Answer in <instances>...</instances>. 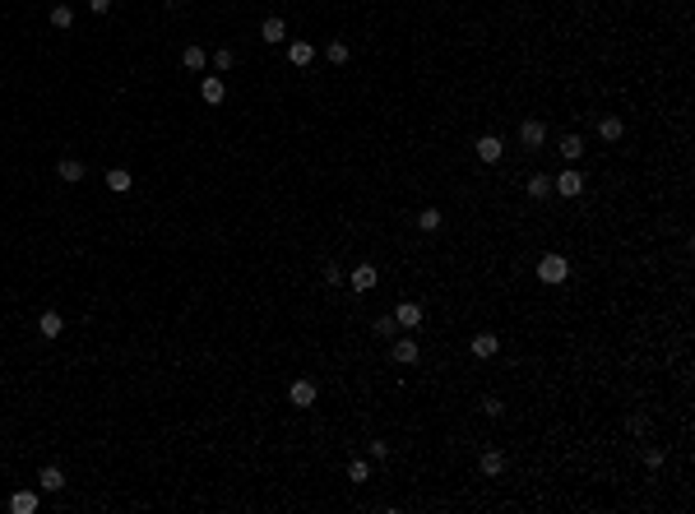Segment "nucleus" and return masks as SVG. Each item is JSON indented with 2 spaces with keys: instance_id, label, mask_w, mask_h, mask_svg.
Wrapping results in <instances>:
<instances>
[{
  "instance_id": "obj_1",
  "label": "nucleus",
  "mask_w": 695,
  "mask_h": 514,
  "mask_svg": "<svg viewBox=\"0 0 695 514\" xmlns=\"http://www.w3.org/2000/svg\"><path fill=\"white\" fill-rule=\"evenodd\" d=\"M538 278L547 283V287L566 283V278H571V260H566V255H556V250H552V255H542V260H538Z\"/></svg>"
},
{
  "instance_id": "obj_2",
  "label": "nucleus",
  "mask_w": 695,
  "mask_h": 514,
  "mask_svg": "<svg viewBox=\"0 0 695 514\" xmlns=\"http://www.w3.org/2000/svg\"><path fill=\"white\" fill-rule=\"evenodd\" d=\"M552 190L561 195V200H580L584 195V171H561V176H552Z\"/></svg>"
},
{
  "instance_id": "obj_3",
  "label": "nucleus",
  "mask_w": 695,
  "mask_h": 514,
  "mask_svg": "<svg viewBox=\"0 0 695 514\" xmlns=\"http://www.w3.org/2000/svg\"><path fill=\"white\" fill-rule=\"evenodd\" d=\"M315 394H320L315 380H293V385H288V403L293 408H315Z\"/></svg>"
},
{
  "instance_id": "obj_4",
  "label": "nucleus",
  "mask_w": 695,
  "mask_h": 514,
  "mask_svg": "<svg viewBox=\"0 0 695 514\" xmlns=\"http://www.w3.org/2000/svg\"><path fill=\"white\" fill-rule=\"evenodd\" d=\"M389 357L399 361V366H417V357H422V348H417V339L408 334V339H394V348H389Z\"/></svg>"
},
{
  "instance_id": "obj_5",
  "label": "nucleus",
  "mask_w": 695,
  "mask_h": 514,
  "mask_svg": "<svg viewBox=\"0 0 695 514\" xmlns=\"http://www.w3.org/2000/svg\"><path fill=\"white\" fill-rule=\"evenodd\" d=\"M376 283H380V274H376V265H371V260H362V265L353 269V292H357V296H367L371 287H376Z\"/></svg>"
},
{
  "instance_id": "obj_6",
  "label": "nucleus",
  "mask_w": 695,
  "mask_h": 514,
  "mask_svg": "<svg viewBox=\"0 0 695 514\" xmlns=\"http://www.w3.org/2000/svg\"><path fill=\"white\" fill-rule=\"evenodd\" d=\"M394 325H399L403 334H413V329L422 325V306H417V301H399V311H394Z\"/></svg>"
},
{
  "instance_id": "obj_7",
  "label": "nucleus",
  "mask_w": 695,
  "mask_h": 514,
  "mask_svg": "<svg viewBox=\"0 0 695 514\" xmlns=\"http://www.w3.org/2000/svg\"><path fill=\"white\" fill-rule=\"evenodd\" d=\"M37 334H42V339H61L65 334V315L61 311H42L37 315Z\"/></svg>"
},
{
  "instance_id": "obj_8",
  "label": "nucleus",
  "mask_w": 695,
  "mask_h": 514,
  "mask_svg": "<svg viewBox=\"0 0 695 514\" xmlns=\"http://www.w3.org/2000/svg\"><path fill=\"white\" fill-rule=\"evenodd\" d=\"M260 42H269V47H278V42H288V23H283V19H264V23H260Z\"/></svg>"
},
{
  "instance_id": "obj_9",
  "label": "nucleus",
  "mask_w": 695,
  "mask_h": 514,
  "mask_svg": "<svg viewBox=\"0 0 695 514\" xmlns=\"http://www.w3.org/2000/svg\"><path fill=\"white\" fill-rule=\"evenodd\" d=\"M200 97L209 102V107H218V102L228 97V84H223L218 75H204V84H200Z\"/></svg>"
},
{
  "instance_id": "obj_10",
  "label": "nucleus",
  "mask_w": 695,
  "mask_h": 514,
  "mask_svg": "<svg viewBox=\"0 0 695 514\" xmlns=\"http://www.w3.org/2000/svg\"><path fill=\"white\" fill-rule=\"evenodd\" d=\"M288 61H293L297 70H306V65L315 61V47H311L306 37H297V42H288Z\"/></svg>"
},
{
  "instance_id": "obj_11",
  "label": "nucleus",
  "mask_w": 695,
  "mask_h": 514,
  "mask_svg": "<svg viewBox=\"0 0 695 514\" xmlns=\"http://www.w3.org/2000/svg\"><path fill=\"white\" fill-rule=\"evenodd\" d=\"M519 140H524V149H542V144H547V125H542V121H524V125H519Z\"/></svg>"
},
{
  "instance_id": "obj_12",
  "label": "nucleus",
  "mask_w": 695,
  "mask_h": 514,
  "mask_svg": "<svg viewBox=\"0 0 695 514\" xmlns=\"http://www.w3.org/2000/svg\"><path fill=\"white\" fill-rule=\"evenodd\" d=\"M468 352H473V357H496V352H501V339H496V334H473Z\"/></svg>"
},
{
  "instance_id": "obj_13",
  "label": "nucleus",
  "mask_w": 695,
  "mask_h": 514,
  "mask_svg": "<svg viewBox=\"0 0 695 514\" xmlns=\"http://www.w3.org/2000/svg\"><path fill=\"white\" fill-rule=\"evenodd\" d=\"M478 468L487 473V477H501V473H506V454H501V450H482L478 454Z\"/></svg>"
},
{
  "instance_id": "obj_14",
  "label": "nucleus",
  "mask_w": 695,
  "mask_h": 514,
  "mask_svg": "<svg viewBox=\"0 0 695 514\" xmlns=\"http://www.w3.org/2000/svg\"><path fill=\"white\" fill-rule=\"evenodd\" d=\"M56 176L70 181V186H79V181H84V162H79V158H61V162H56Z\"/></svg>"
},
{
  "instance_id": "obj_15",
  "label": "nucleus",
  "mask_w": 695,
  "mask_h": 514,
  "mask_svg": "<svg viewBox=\"0 0 695 514\" xmlns=\"http://www.w3.org/2000/svg\"><path fill=\"white\" fill-rule=\"evenodd\" d=\"M37 486H42V491H65V473L56 464H46L42 473H37Z\"/></svg>"
},
{
  "instance_id": "obj_16",
  "label": "nucleus",
  "mask_w": 695,
  "mask_h": 514,
  "mask_svg": "<svg viewBox=\"0 0 695 514\" xmlns=\"http://www.w3.org/2000/svg\"><path fill=\"white\" fill-rule=\"evenodd\" d=\"M501 153H506V144L496 140V135H482V140H478V158H482V162H501Z\"/></svg>"
},
{
  "instance_id": "obj_17",
  "label": "nucleus",
  "mask_w": 695,
  "mask_h": 514,
  "mask_svg": "<svg viewBox=\"0 0 695 514\" xmlns=\"http://www.w3.org/2000/svg\"><path fill=\"white\" fill-rule=\"evenodd\" d=\"M524 190H528V200H547V195H552V176H547V171H533Z\"/></svg>"
},
{
  "instance_id": "obj_18",
  "label": "nucleus",
  "mask_w": 695,
  "mask_h": 514,
  "mask_svg": "<svg viewBox=\"0 0 695 514\" xmlns=\"http://www.w3.org/2000/svg\"><path fill=\"white\" fill-rule=\"evenodd\" d=\"M621 135H626V125H621V116H602V121H598V140L617 144Z\"/></svg>"
},
{
  "instance_id": "obj_19",
  "label": "nucleus",
  "mask_w": 695,
  "mask_h": 514,
  "mask_svg": "<svg viewBox=\"0 0 695 514\" xmlns=\"http://www.w3.org/2000/svg\"><path fill=\"white\" fill-rule=\"evenodd\" d=\"M556 153L566 158V162H580V158H584V140H580V135H566V140L556 144Z\"/></svg>"
},
{
  "instance_id": "obj_20",
  "label": "nucleus",
  "mask_w": 695,
  "mask_h": 514,
  "mask_svg": "<svg viewBox=\"0 0 695 514\" xmlns=\"http://www.w3.org/2000/svg\"><path fill=\"white\" fill-rule=\"evenodd\" d=\"M10 510H15V514H33V510H37V491H15V496H10Z\"/></svg>"
},
{
  "instance_id": "obj_21",
  "label": "nucleus",
  "mask_w": 695,
  "mask_h": 514,
  "mask_svg": "<svg viewBox=\"0 0 695 514\" xmlns=\"http://www.w3.org/2000/svg\"><path fill=\"white\" fill-rule=\"evenodd\" d=\"M107 186H111V195H125V190L135 186V176H130L125 167H116V171H107Z\"/></svg>"
},
{
  "instance_id": "obj_22",
  "label": "nucleus",
  "mask_w": 695,
  "mask_h": 514,
  "mask_svg": "<svg viewBox=\"0 0 695 514\" xmlns=\"http://www.w3.org/2000/svg\"><path fill=\"white\" fill-rule=\"evenodd\" d=\"M181 65H185V70H204V65H209V51H204V47H185L181 51Z\"/></svg>"
},
{
  "instance_id": "obj_23",
  "label": "nucleus",
  "mask_w": 695,
  "mask_h": 514,
  "mask_svg": "<svg viewBox=\"0 0 695 514\" xmlns=\"http://www.w3.org/2000/svg\"><path fill=\"white\" fill-rule=\"evenodd\" d=\"M441 222H445L441 209H422V213H417V232H441Z\"/></svg>"
},
{
  "instance_id": "obj_24",
  "label": "nucleus",
  "mask_w": 695,
  "mask_h": 514,
  "mask_svg": "<svg viewBox=\"0 0 695 514\" xmlns=\"http://www.w3.org/2000/svg\"><path fill=\"white\" fill-rule=\"evenodd\" d=\"M371 334H376V339H394V334H399V325H394V315H380V320L371 325Z\"/></svg>"
},
{
  "instance_id": "obj_25",
  "label": "nucleus",
  "mask_w": 695,
  "mask_h": 514,
  "mask_svg": "<svg viewBox=\"0 0 695 514\" xmlns=\"http://www.w3.org/2000/svg\"><path fill=\"white\" fill-rule=\"evenodd\" d=\"M324 56H329V65H348V56H353V51H348V42H329V47H324Z\"/></svg>"
},
{
  "instance_id": "obj_26",
  "label": "nucleus",
  "mask_w": 695,
  "mask_h": 514,
  "mask_svg": "<svg viewBox=\"0 0 695 514\" xmlns=\"http://www.w3.org/2000/svg\"><path fill=\"white\" fill-rule=\"evenodd\" d=\"M348 482H371V464L367 459H353V464H348Z\"/></svg>"
},
{
  "instance_id": "obj_27",
  "label": "nucleus",
  "mask_w": 695,
  "mask_h": 514,
  "mask_svg": "<svg viewBox=\"0 0 695 514\" xmlns=\"http://www.w3.org/2000/svg\"><path fill=\"white\" fill-rule=\"evenodd\" d=\"M70 23H75V10H70V5H56V10H51V28H70Z\"/></svg>"
},
{
  "instance_id": "obj_28",
  "label": "nucleus",
  "mask_w": 695,
  "mask_h": 514,
  "mask_svg": "<svg viewBox=\"0 0 695 514\" xmlns=\"http://www.w3.org/2000/svg\"><path fill=\"white\" fill-rule=\"evenodd\" d=\"M626 431H631V436H649V417L645 412H631V417H626Z\"/></svg>"
},
{
  "instance_id": "obj_29",
  "label": "nucleus",
  "mask_w": 695,
  "mask_h": 514,
  "mask_svg": "<svg viewBox=\"0 0 695 514\" xmlns=\"http://www.w3.org/2000/svg\"><path fill=\"white\" fill-rule=\"evenodd\" d=\"M214 65H218V75H223V70H232V65H237V56H232L228 47H218V51H214Z\"/></svg>"
},
{
  "instance_id": "obj_30",
  "label": "nucleus",
  "mask_w": 695,
  "mask_h": 514,
  "mask_svg": "<svg viewBox=\"0 0 695 514\" xmlns=\"http://www.w3.org/2000/svg\"><path fill=\"white\" fill-rule=\"evenodd\" d=\"M482 412H487V417H501V412H506V403H501V399H492V394H487V399H482Z\"/></svg>"
},
{
  "instance_id": "obj_31",
  "label": "nucleus",
  "mask_w": 695,
  "mask_h": 514,
  "mask_svg": "<svg viewBox=\"0 0 695 514\" xmlns=\"http://www.w3.org/2000/svg\"><path fill=\"white\" fill-rule=\"evenodd\" d=\"M663 459H667V454H663V450H654V445L645 450V464H649V468H663Z\"/></svg>"
},
{
  "instance_id": "obj_32",
  "label": "nucleus",
  "mask_w": 695,
  "mask_h": 514,
  "mask_svg": "<svg viewBox=\"0 0 695 514\" xmlns=\"http://www.w3.org/2000/svg\"><path fill=\"white\" fill-rule=\"evenodd\" d=\"M371 459H376V464H380V459H389V445H385V440H371Z\"/></svg>"
},
{
  "instance_id": "obj_33",
  "label": "nucleus",
  "mask_w": 695,
  "mask_h": 514,
  "mask_svg": "<svg viewBox=\"0 0 695 514\" xmlns=\"http://www.w3.org/2000/svg\"><path fill=\"white\" fill-rule=\"evenodd\" d=\"M339 278H343V269L329 260V265H324V283H334V287H339Z\"/></svg>"
},
{
  "instance_id": "obj_34",
  "label": "nucleus",
  "mask_w": 695,
  "mask_h": 514,
  "mask_svg": "<svg viewBox=\"0 0 695 514\" xmlns=\"http://www.w3.org/2000/svg\"><path fill=\"white\" fill-rule=\"evenodd\" d=\"M89 10H93V15H107V10H111V0H89Z\"/></svg>"
}]
</instances>
